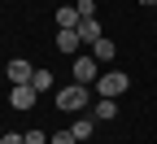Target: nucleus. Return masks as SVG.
<instances>
[{"mask_svg":"<svg viewBox=\"0 0 157 144\" xmlns=\"http://www.w3.org/2000/svg\"><path fill=\"white\" fill-rule=\"evenodd\" d=\"M83 105H87V88H83V83H66V88H57V109L78 114Z\"/></svg>","mask_w":157,"mask_h":144,"instance_id":"nucleus-1","label":"nucleus"},{"mask_svg":"<svg viewBox=\"0 0 157 144\" xmlns=\"http://www.w3.org/2000/svg\"><path fill=\"white\" fill-rule=\"evenodd\" d=\"M127 88H131L127 74H101V79H96V96H109V100H118Z\"/></svg>","mask_w":157,"mask_h":144,"instance_id":"nucleus-2","label":"nucleus"},{"mask_svg":"<svg viewBox=\"0 0 157 144\" xmlns=\"http://www.w3.org/2000/svg\"><path fill=\"white\" fill-rule=\"evenodd\" d=\"M5 74H9V83H13V88H26L31 79H35V70L26 66L22 57H17V61H9V66H5Z\"/></svg>","mask_w":157,"mask_h":144,"instance_id":"nucleus-3","label":"nucleus"},{"mask_svg":"<svg viewBox=\"0 0 157 144\" xmlns=\"http://www.w3.org/2000/svg\"><path fill=\"white\" fill-rule=\"evenodd\" d=\"M74 83H96V57H74Z\"/></svg>","mask_w":157,"mask_h":144,"instance_id":"nucleus-4","label":"nucleus"},{"mask_svg":"<svg viewBox=\"0 0 157 144\" xmlns=\"http://www.w3.org/2000/svg\"><path fill=\"white\" fill-rule=\"evenodd\" d=\"M35 100H39V92H35L31 83H26V88H13V92H9V105H13V109H35Z\"/></svg>","mask_w":157,"mask_h":144,"instance_id":"nucleus-5","label":"nucleus"},{"mask_svg":"<svg viewBox=\"0 0 157 144\" xmlns=\"http://www.w3.org/2000/svg\"><path fill=\"white\" fill-rule=\"evenodd\" d=\"M78 39H83V44L105 39V35H101V22H96V18H83V22H78Z\"/></svg>","mask_w":157,"mask_h":144,"instance_id":"nucleus-6","label":"nucleus"},{"mask_svg":"<svg viewBox=\"0 0 157 144\" xmlns=\"http://www.w3.org/2000/svg\"><path fill=\"white\" fill-rule=\"evenodd\" d=\"M78 44H83L78 31H57V48H61V53H78Z\"/></svg>","mask_w":157,"mask_h":144,"instance_id":"nucleus-7","label":"nucleus"},{"mask_svg":"<svg viewBox=\"0 0 157 144\" xmlns=\"http://www.w3.org/2000/svg\"><path fill=\"white\" fill-rule=\"evenodd\" d=\"M70 131H74V140H78V144H83V140H92V131H96V127H92V118H74V127H70Z\"/></svg>","mask_w":157,"mask_h":144,"instance_id":"nucleus-8","label":"nucleus"},{"mask_svg":"<svg viewBox=\"0 0 157 144\" xmlns=\"http://www.w3.org/2000/svg\"><path fill=\"white\" fill-rule=\"evenodd\" d=\"M118 114V100H109V96H101V100H96V118H101V122H109Z\"/></svg>","mask_w":157,"mask_h":144,"instance_id":"nucleus-9","label":"nucleus"},{"mask_svg":"<svg viewBox=\"0 0 157 144\" xmlns=\"http://www.w3.org/2000/svg\"><path fill=\"white\" fill-rule=\"evenodd\" d=\"M113 53H118V48L109 44V39H96V44H92V57H96V61H113Z\"/></svg>","mask_w":157,"mask_h":144,"instance_id":"nucleus-10","label":"nucleus"},{"mask_svg":"<svg viewBox=\"0 0 157 144\" xmlns=\"http://www.w3.org/2000/svg\"><path fill=\"white\" fill-rule=\"evenodd\" d=\"M31 88H35V92H52V74H48V70H35Z\"/></svg>","mask_w":157,"mask_h":144,"instance_id":"nucleus-11","label":"nucleus"},{"mask_svg":"<svg viewBox=\"0 0 157 144\" xmlns=\"http://www.w3.org/2000/svg\"><path fill=\"white\" fill-rule=\"evenodd\" d=\"M74 9H78V18H96V0H78Z\"/></svg>","mask_w":157,"mask_h":144,"instance_id":"nucleus-12","label":"nucleus"},{"mask_svg":"<svg viewBox=\"0 0 157 144\" xmlns=\"http://www.w3.org/2000/svg\"><path fill=\"white\" fill-rule=\"evenodd\" d=\"M48 144H78V140H74V131H57V135H48Z\"/></svg>","mask_w":157,"mask_h":144,"instance_id":"nucleus-13","label":"nucleus"},{"mask_svg":"<svg viewBox=\"0 0 157 144\" xmlns=\"http://www.w3.org/2000/svg\"><path fill=\"white\" fill-rule=\"evenodd\" d=\"M0 144H26V135H17V131H5V135H0Z\"/></svg>","mask_w":157,"mask_h":144,"instance_id":"nucleus-14","label":"nucleus"},{"mask_svg":"<svg viewBox=\"0 0 157 144\" xmlns=\"http://www.w3.org/2000/svg\"><path fill=\"white\" fill-rule=\"evenodd\" d=\"M26 144H48V135L44 131H26Z\"/></svg>","mask_w":157,"mask_h":144,"instance_id":"nucleus-15","label":"nucleus"}]
</instances>
